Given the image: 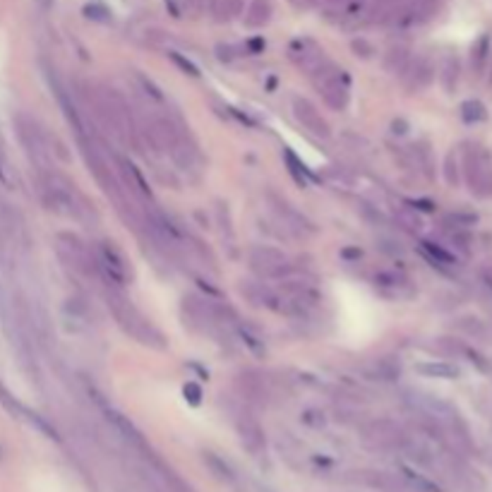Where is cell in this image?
Returning <instances> with one entry per match:
<instances>
[{
    "label": "cell",
    "mask_w": 492,
    "mask_h": 492,
    "mask_svg": "<svg viewBox=\"0 0 492 492\" xmlns=\"http://www.w3.org/2000/svg\"><path fill=\"white\" fill-rule=\"evenodd\" d=\"M109 307L113 310V315H116V319H118V324L123 327L125 332L130 334V337H135L137 341H142V344H147V346H159L161 349V334L154 329V327L149 324L147 319L142 317L140 312L132 307V302L125 298V295L121 293H111L109 295Z\"/></svg>",
    "instance_id": "obj_1"
},
{
    "label": "cell",
    "mask_w": 492,
    "mask_h": 492,
    "mask_svg": "<svg viewBox=\"0 0 492 492\" xmlns=\"http://www.w3.org/2000/svg\"><path fill=\"white\" fill-rule=\"evenodd\" d=\"M464 173L476 195H488L492 190V161L488 151H483V147H471L466 151Z\"/></svg>",
    "instance_id": "obj_2"
},
{
    "label": "cell",
    "mask_w": 492,
    "mask_h": 492,
    "mask_svg": "<svg viewBox=\"0 0 492 492\" xmlns=\"http://www.w3.org/2000/svg\"><path fill=\"white\" fill-rule=\"evenodd\" d=\"M327 65H322L317 72V77H315V82H317L319 87V94L324 97L327 106H332V109L341 111L346 109V104H349V77L341 72V70H334V67H329V70H324Z\"/></svg>",
    "instance_id": "obj_3"
},
{
    "label": "cell",
    "mask_w": 492,
    "mask_h": 492,
    "mask_svg": "<svg viewBox=\"0 0 492 492\" xmlns=\"http://www.w3.org/2000/svg\"><path fill=\"white\" fill-rule=\"evenodd\" d=\"M97 269L106 276V281H111V286H123L128 281V262L123 252L116 248V243H101Z\"/></svg>",
    "instance_id": "obj_4"
},
{
    "label": "cell",
    "mask_w": 492,
    "mask_h": 492,
    "mask_svg": "<svg viewBox=\"0 0 492 492\" xmlns=\"http://www.w3.org/2000/svg\"><path fill=\"white\" fill-rule=\"evenodd\" d=\"M365 442L375 449H389V447H403V430L392 420H372L363 430Z\"/></svg>",
    "instance_id": "obj_5"
},
{
    "label": "cell",
    "mask_w": 492,
    "mask_h": 492,
    "mask_svg": "<svg viewBox=\"0 0 492 492\" xmlns=\"http://www.w3.org/2000/svg\"><path fill=\"white\" fill-rule=\"evenodd\" d=\"M250 267L260 271L262 276H283L291 269L286 255L276 248H269V245H260V248L250 250Z\"/></svg>",
    "instance_id": "obj_6"
},
{
    "label": "cell",
    "mask_w": 492,
    "mask_h": 492,
    "mask_svg": "<svg viewBox=\"0 0 492 492\" xmlns=\"http://www.w3.org/2000/svg\"><path fill=\"white\" fill-rule=\"evenodd\" d=\"M293 113L305 130H310L317 137H329V123L322 118V113L315 109L307 99H293Z\"/></svg>",
    "instance_id": "obj_7"
},
{
    "label": "cell",
    "mask_w": 492,
    "mask_h": 492,
    "mask_svg": "<svg viewBox=\"0 0 492 492\" xmlns=\"http://www.w3.org/2000/svg\"><path fill=\"white\" fill-rule=\"evenodd\" d=\"M291 58L298 62V65L302 67V70H307L310 75H315L319 70L322 65H327L324 62V53L315 46L312 41H298L291 46Z\"/></svg>",
    "instance_id": "obj_8"
},
{
    "label": "cell",
    "mask_w": 492,
    "mask_h": 492,
    "mask_svg": "<svg viewBox=\"0 0 492 492\" xmlns=\"http://www.w3.org/2000/svg\"><path fill=\"white\" fill-rule=\"evenodd\" d=\"M243 295L248 298L252 305H260V307H274L276 310V302H279V298H276L274 293L269 291L267 286H262V283H255V281H243L241 286Z\"/></svg>",
    "instance_id": "obj_9"
},
{
    "label": "cell",
    "mask_w": 492,
    "mask_h": 492,
    "mask_svg": "<svg viewBox=\"0 0 492 492\" xmlns=\"http://www.w3.org/2000/svg\"><path fill=\"white\" fill-rule=\"evenodd\" d=\"M415 370L425 377H434V380H457L461 375V370L457 368L454 363H447V361H427V363H418Z\"/></svg>",
    "instance_id": "obj_10"
},
{
    "label": "cell",
    "mask_w": 492,
    "mask_h": 492,
    "mask_svg": "<svg viewBox=\"0 0 492 492\" xmlns=\"http://www.w3.org/2000/svg\"><path fill=\"white\" fill-rule=\"evenodd\" d=\"M430 80H432V67H430V62H425V60L415 62L411 70L406 72V77H403L406 89H411V92L425 89V87L430 84Z\"/></svg>",
    "instance_id": "obj_11"
},
{
    "label": "cell",
    "mask_w": 492,
    "mask_h": 492,
    "mask_svg": "<svg viewBox=\"0 0 492 492\" xmlns=\"http://www.w3.org/2000/svg\"><path fill=\"white\" fill-rule=\"evenodd\" d=\"M245 8V0H209V12L214 15V20L219 22H229L236 15H241Z\"/></svg>",
    "instance_id": "obj_12"
},
{
    "label": "cell",
    "mask_w": 492,
    "mask_h": 492,
    "mask_svg": "<svg viewBox=\"0 0 492 492\" xmlns=\"http://www.w3.org/2000/svg\"><path fill=\"white\" fill-rule=\"evenodd\" d=\"M269 20H271L269 0H252V3L248 5V10H245V24L252 29H257V27H264Z\"/></svg>",
    "instance_id": "obj_13"
},
{
    "label": "cell",
    "mask_w": 492,
    "mask_h": 492,
    "mask_svg": "<svg viewBox=\"0 0 492 492\" xmlns=\"http://www.w3.org/2000/svg\"><path fill=\"white\" fill-rule=\"evenodd\" d=\"M121 171H123L125 178H128L130 187H135V192H137V195H142V197H151V192H149L147 182H144V175H142L140 171H137L135 163H130L128 159H121Z\"/></svg>",
    "instance_id": "obj_14"
},
{
    "label": "cell",
    "mask_w": 492,
    "mask_h": 492,
    "mask_svg": "<svg viewBox=\"0 0 492 492\" xmlns=\"http://www.w3.org/2000/svg\"><path fill=\"white\" fill-rule=\"evenodd\" d=\"M241 439H243V444L248 447V449H250L252 454L260 452L262 444H264L262 430L257 427V422H250V420L241 422Z\"/></svg>",
    "instance_id": "obj_15"
},
{
    "label": "cell",
    "mask_w": 492,
    "mask_h": 492,
    "mask_svg": "<svg viewBox=\"0 0 492 492\" xmlns=\"http://www.w3.org/2000/svg\"><path fill=\"white\" fill-rule=\"evenodd\" d=\"M420 248H422V252H425V257L434 264V267H437V264H439V267H447V264H454V257H452L449 252H447L444 248H439L437 243L425 241V243L420 245Z\"/></svg>",
    "instance_id": "obj_16"
},
{
    "label": "cell",
    "mask_w": 492,
    "mask_h": 492,
    "mask_svg": "<svg viewBox=\"0 0 492 492\" xmlns=\"http://www.w3.org/2000/svg\"><path fill=\"white\" fill-rule=\"evenodd\" d=\"M461 118H464V123H481L488 118V111H485V106L481 101H464Z\"/></svg>",
    "instance_id": "obj_17"
},
{
    "label": "cell",
    "mask_w": 492,
    "mask_h": 492,
    "mask_svg": "<svg viewBox=\"0 0 492 492\" xmlns=\"http://www.w3.org/2000/svg\"><path fill=\"white\" fill-rule=\"evenodd\" d=\"M442 80H444V87H447V89H454V84H457V80H459V62L454 60V58H447Z\"/></svg>",
    "instance_id": "obj_18"
},
{
    "label": "cell",
    "mask_w": 492,
    "mask_h": 492,
    "mask_svg": "<svg viewBox=\"0 0 492 492\" xmlns=\"http://www.w3.org/2000/svg\"><path fill=\"white\" fill-rule=\"evenodd\" d=\"M485 58H488V36H483V39L478 41V46L473 48V67H476V70H483Z\"/></svg>",
    "instance_id": "obj_19"
},
{
    "label": "cell",
    "mask_w": 492,
    "mask_h": 492,
    "mask_svg": "<svg viewBox=\"0 0 492 492\" xmlns=\"http://www.w3.org/2000/svg\"><path fill=\"white\" fill-rule=\"evenodd\" d=\"M396 219H399V224L403 226V229H408V231L420 229V219H415L411 214V209H399V212H396Z\"/></svg>",
    "instance_id": "obj_20"
},
{
    "label": "cell",
    "mask_w": 492,
    "mask_h": 492,
    "mask_svg": "<svg viewBox=\"0 0 492 492\" xmlns=\"http://www.w3.org/2000/svg\"><path fill=\"white\" fill-rule=\"evenodd\" d=\"M209 8V0H185V10L190 17H202Z\"/></svg>",
    "instance_id": "obj_21"
},
{
    "label": "cell",
    "mask_w": 492,
    "mask_h": 492,
    "mask_svg": "<svg viewBox=\"0 0 492 492\" xmlns=\"http://www.w3.org/2000/svg\"><path fill=\"white\" fill-rule=\"evenodd\" d=\"M84 12H87V17H92V20H99V22H109V20H111L109 12L101 10V8H97V5H94V8L89 5V8H87Z\"/></svg>",
    "instance_id": "obj_22"
},
{
    "label": "cell",
    "mask_w": 492,
    "mask_h": 492,
    "mask_svg": "<svg viewBox=\"0 0 492 492\" xmlns=\"http://www.w3.org/2000/svg\"><path fill=\"white\" fill-rule=\"evenodd\" d=\"M447 222H457L459 226H466V224H476L478 217H476V214H452Z\"/></svg>",
    "instance_id": "obj_23"
},
{
    "label": "cell",
    "mask_w": 492,
    "mask_h": 492,
    "mask_svg": "<svg viewBox=\"0 0 492 492\" xmlns=\"http://www.w3.org/2000/svg\"><path fill=\"white\" fill-rule=\"evenodd\" d=\"M185 396H190V401H192V403H199V399H202V392H199V387H197V384L187 382V384H185Z\"/></svg>",
    "instance_id": "obj_24"
},
{
    "label": "cell",
    "mask_w": 492,
    "mask_h": 492,
    "mask_svg": "<svg viewBox=\"0 0 492 492\" xmlns=\"http://www.w3.org/2000/svg\"><path fill=\"white\" fill-rule=\"evenodd\" d=\"M171 55H173V60H175V62H178V65H180V67H182V70H185L187 75H199V72H197V67H195V65H192V62H190V60H182V58H180V55H178V53H171Z\"/></svg>",
    "instance_id": "obj_25"
}]
</instances>
